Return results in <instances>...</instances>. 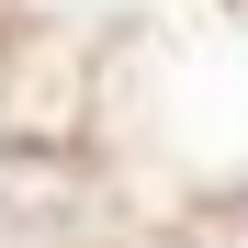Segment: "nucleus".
<instances>
[]
</instances>
